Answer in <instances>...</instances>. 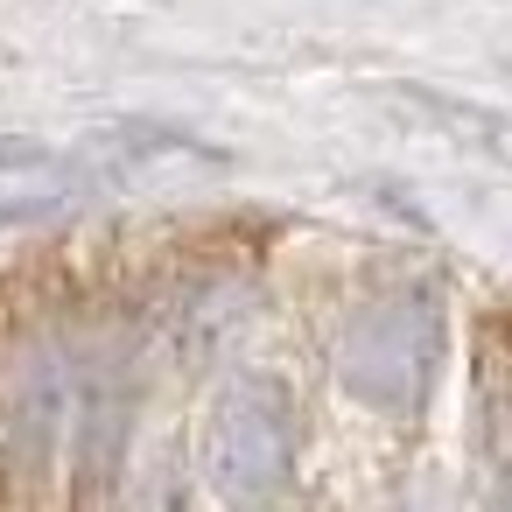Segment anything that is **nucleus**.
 I'll return each instance as SVG.
<instances>
[{"mask_svg": "<svg viewBox=\"0 0 512 512\" xmlns=\"http://www.w3.org/2000/svg\"><path fill=\"white\" fill-rule=\"evenodd\" d=\"M442 344H449V316L435 281H393L344 316L337 379L351 386V400L379 414H414L442 372Z\"/></svg>", "mask_w": 512, "mask_h": 512, "instance_id": "f257e3e1", "label": "nucleus"}, {"mask_svg": "<svg viewBox=\"0 0 512 512\" xmlns=\"http://www.w3.org/2000/svg\"><path fill=\"white\" fill-rule=\"evenodd\" d=\"M204 470L232 512H274L295 484V400L274 372H232L204 421Z\"/></svg>", "mask_w": 512, "mask_h": 512, "instance_id": "f03ea898", "label": "nucleus"}]
</instances>
